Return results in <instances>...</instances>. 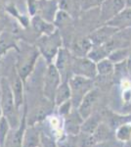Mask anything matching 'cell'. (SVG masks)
I'll list each match as a JSON object with an SVG mask.
<instances>
[{"instance_id": "33", "label": "cell", "mask_w": 131, "mask_h": 147, "mask_svg": "<svg viewBox=\"0 0 131 147\" xmlns=\"http://www.w3.org/2000/svg\"><path fill=\"white\" fill-rule=\"evenodd\" d=\"M2 116H3V115H2V110H1V105H0V119H1V118H2Z\"/></svg>"}, {"instance_id": "3", "label": "cell", "mask_w": 131, "mask_h": 147, "mask_svg": "<svg viewBox=\"0 0 131 147\" xmlns=\"http://www.w3.org/2000/svg\"><path fill=\"white\" fill-rule=\"evenodd\" d=\"M63 38L58 30L51 34H42L36 38L35 46L47 63H53L59 50L63 47Z\"/></svg>"}, {"instance_id": "7", "label": "cell", "mask_w": 131, "mask_h": 147, "mask_svg": "<svg viewBox=\"0 0 131 147\" xmlns=\"http://www.w3.org/2000/svg\"><path fill=\"white\" fill-rule=\"evenodd\" d=\"M73 55L67 47H62L57 54L53 64L61 74L62 80H69L71 77V63Z\"/></svg>"}, {"instance_id": "32", "label": "cell", "mask_w": 131, "mask_h": 147, "mask_svg": "<svg viewBox=\"0 0 131 147\" xmlns=\"http://www.w3.org/2000/svg\"><path fill=\"white\" fill-rule=\"evenodd\" d=\"M125 1H126V7L131 8V0H125Z\"/></svg>"}, {"instance_id": "25", "label": "cell", "mask_w": 131, "mask_h": 147, "mask_svg": "<svg viewBox=\"0 0 131 147\" xmlns=\"http://www.w3.org/2000/svg\"><path fill=\"white\" fill-rule=\"evenodd\" d=\"M93 136H94L95 140H96L97 144L100 143V142H106L108 141L112 136L111 134V129L107 125L105 124H100L97 127V129L95 130V132L93 134Z\"/></svg>"}, {"instance_id": "17", "label": "cell", "mask_w": 131, "mask_h": 147, "mask_svg": "<svg viewBox=\"0 0 131 147\" xmlns=\"http://www.w3.org/2000/svg\"><path fill=\"white\" fill-rule=\"evenodd\" d=\"M30 23H32L30 25L32 27L33 32H36L38 34V36L42 34H51L57 30L54 23L47 22V21H45L44 19H42L38 15L32 16Z\"/></svg>"}, {"instance_id": "31", "label": "cell", "mask_w": 131, "mask_h": 147, "mask_svg": "<svg viewBox=\"0 0 131 147\" xmlns=\"http://www.w3.org/2000/svg\"><path fill=\"white\" fill-rule=\"evenodd\" d=\"M4 30H5V25H4V23L0 20V34H1Z\"/></svg>"}, {"instance_id": "16", "label": "cell", "mask_w": 131, "mask_h": 147, "mask_svg": "<svg viewBox=\"0 0 131 147\" xmlns=\"http://www.w3.org/2000/svg\"><path fill=\"white\" fill-rule=\"evenodd\" d=\"M40 146V129L38 125H27L24 132L22 147Z\"/></svg>"}, {"instance_id": "10", "label": "cell", "mask_w": 131, "mask_h": 147, "mask_svg": "<svg viewBox=\"0 0 131 147\" xmlns=\"http://www.w3.org/2000/svg\"><path fill=\"white\" fill-rule=\"evenodd\" d=\"M118 30L108 24H103L96 30H92L88 35V37L93 45H103L116 34Z\"/></svg>"}, {"instance_id": "35", "label": "cell", "mask_w": 131, "mask_h": 147, "mask_svg": "<svg viewBox=\"0 0 131 147\" xmlns=\"http://www.w3.org/2000/svg\"><path fill=\"white\" fill-rule=\"evenodd\" d=\"M1 77H2V76H1V72H0V82H1Z\"/></svg>"}, {"instance_id": "9", "label": "cell", "mask_w": 131, "mask_h": 147, "mask_svg": "<svg viewBox=\"0 0 131 147\" xmlns=\"http://www.w3.org/2000/svg\"><path fill=\"white\" fill-rule=\"evenodd\" d=\"M27 115H28V107L25 103L23 107L22 118H21V124L18 129H11L9 134L6 138V142L4 147H22L23 144V136L25 129L28 125L27 123Z\"/></svg>"}, {"instance_id": "23", "label": "cell", "mask_w": 131, "mask_h": 147, "mask_svg": "<svg viewBox=\"0 0 131 147\" xmlns=\"http://www.w3.org/2000/svg\"><path fill=\"white\" fill-rule=\"evenodd\" d=\"M109 54L110 53L104 44L103 45H93L91 49H90V51L88 52L87 57L89 59H91L92 61H94L95 63H97L105 58H108Z\"/></svg>"}, {"instance_id": "1", "label": "cell", "mask_w": 131, "mask_h": 147, "mask_svg": "<svg viewBox=\"0 0 131 147\" xmlns=\"http://www.w3.org/2000/svg\"><path fill=\"white\" fill-rule=\"evenodd\" d=\"M41 57L35 45H32L27 41L19 42V48L16 50V69L21 79L25 80L33 72L35 66Z\"/></svg>"}, {"instance_id": "4", "label": "cell", "mask_w": 131, "mask_h": 147, "mask_svg": "<svg viewBox=\"0 0 131 147\" xmlns=\"http://www.w3.org/2000/svg\"><path fill=\"white\" fill-rule=\"evenodd\" d=\"M69 84L71 87V101L73 108H77L80 102L89 91L93 89V80L87 79L80 76H71L69 80Z\"/></svg>"}, {"instance_id": "37", "label": "cell", "mask_w": 131, "mask_h": 147, "mask_svg": "<svg viewBox=\"0 0 131 147\" xmlns=\"http://www.w3.org/2000/svg\"><path fill=\"white\" fill-rule=\"evenodd\" d=\"M0 147H1V146H0Z\"/></svg>"}, {"instance_id": "36", "label": "cell", "mask_w": 131, "mask_h": 147, "mask_svg": "<svg viewBox=\"0 0 131 147\" xmlns=\"http://www.w3.org/2000/svg\"><path fill=\"white\" fill-rule=\"evenodd\" d=\"M38 147H41V145H40V146H38Z\"/></svg>"}, {"instance_id": "28", "label": "cell", "mask_w": 131, "mask_h": 147, "mask_svg": "<svg viewBox=\"0 0 131 147\" xmlns=\"http://www.w3.org/2000/svg\"><path fill=\"white\" fill-rule=\"evenodd\" d=\"M81 1V10L84 12L99 9L105 0H80Z\"/></svg>"}, {"instance_id": "19", "label": "cell", "mask_w": 131, "mask_h": 147, "mask_svg": "<svg viewBox=\"0 0 131 147\" xmlns=\"http://www.w3.org/2000/svg\"><path fill=\"white\" fill-rule=\"evenodd\" d=\"M93 46L89 37L85 36L81 38H77L71 45V54L77 57H87L88 52Z\"/></svg>"}, {"instance_id": "21", "label": "cell", "mask_w": 131, "mask_h": 147, "mask_svg": "<svg viewBox=\"0 0 131 147\" xmlns=\"http://www.w3.org/2000/svg\"><path fill=\"white\" fill-rule=\"evenodd\" d=\"M100 124H101L100 116L97 115V114H92L87 119H85L83 121L80 132L85 134H93Z\"/></svg>"}, {"instance_id": "13", "label": "cell", "mask_w": 131, "mask_h": 147, "mask_svg": "<svg viewBox=\"0 0 131 147\" xmlns=\"http://www.w3.org/2000/svg\"><path fill=\"white\" fill-rule=\"evenodd\" d=\"M20 39L13 32L6 28L0 34V58H3L12 50H18Z\"/></svg>"}, {"instance_id": "11", "label": "cell", "mask_w": 131, "mask_h": 147, "mask_svg": "<svg viewBox=\"0 0 131 147\" xmlns=\"http://www.w3.org/2000/svg\"><path fill=\"white\" fill-rule=\"evenodd\" d=\"M84 119L78 112L77 108H73L71 113L64 118V130L67 134L78 136L81 130V125Z\"/></svg>"}, {"instance_id": "8", "label": "cell", "mask_w": 131, "mask_h": 147, "mask_svg": "<svg viewBox=\"0 0 131 147\" xmlns=\"http://www.w3.org/2000/svg\"><path fill=\"white\" fill-rule=\"evenodd\" d=\"M126 7L125 0H105L99 8V18L102 24H106Z\"/></svg>"}, {"instance_id": "30", "label": "cell", "mask_w": 131, "mask_h": 147, "mask_svg": "<svg viewBox=\"0 0 131 147\" xmlns=\"http://www.w3.org/2000/svg\"><path fill=\"white\" fill-rule=\"evenodd\" d=\"M73 103H71V100L65 102V103L61 104V105L57 106V110H58V115L62 117L64 119V118L66 117V116H68L69 114L71 113V111L73 110Z\"/></svg>"}, {"instance_id": "20", "label": "cell", "mask_w": 131, "mask_h": 147, "mask_svg": "<svg viewBox=\"0 0 131 147\" xmlns=\"http://www.w3.org/2000/svg\"><path fill=\"white\" fill-rule=\"evenodd\" d=\"M71 87L69 84V80H63L61 82V84L59 85L58 89L56 91L55 94V98H54V103L55 105L59 106L61 104L65 103V102L71 100Z\"/></svg>"}, {"instance_id": "27", "label": "cell", "mask_w": 131, "mask_h": 147, "mask_svg": "<svg viewBox=\"0 0 131 147\" xmlns=\"http://www.w3.org/2000/svg\"><path fill=\"white\" fill-rule=\"evenodd\" d=\"M11 130V125L7 121L5 117L2 116L0 119V146L4 147L6 142V138L9 134V131Z\"/></svg>"}, {"instance_id": "15", "label": "cell", "mask_w": 131, "mask_h": 147, "mask_svg": "<svg viewBox=\"0 0 131 147\" xmlns=\"http://www.w3.org/2000/svg\"><path fill=\"white\" fill-rule=\"evenodd\" d=\"M106 24L116 28L118 30L131 28V8L125 7L122 11H120L118 15L111 19Z\"/></svg>"}, {"instance_id": "26", "label": "cell", "mask_w": 131, "mask_h": 147, "mask_svg": "<svg viewBox=\"0 0 131 147\" xmlns=\"http://www.w3.org/2000/svg\"><path fill=\"white\" fill-rule=\"evenodd\" d=\"M116 138L120 142L126 143L131 139V124L123 123L116 130Z\"/></svg>"}, {"instance_id": "2", "label": "cell", "mask_w": 131, "mask_h": 147, "mask_svg": "<svg viewBox=\"0 0 131 147\" xmlns=\"http://www.w3.org/2000/svg\"><path fill=\"white\" fill-rule=\"evenodd\" d=\"M0 105L2 115L9 122L11 129H18L21 124L23 108L20 110L17 107L10 84L5 77H1L0 82Z\"/></svg>"}, {"instance_id": "29", "label": "cell", "mask_w": 131, "mask_h": 147, "mask_svg": "<svg viewBox=\"0 0 131 147\" xmlns=\"http://www.w3.org/2000/svg\"><path fill=\"white\" fill-rule=\"evenodd\" d=\"M40 145L41 147H59L58 143L51 136L40 129Z\"/></svg>"}, {"instance_id": "6", "label": "cell", "mask_w": 131, "mask_h": 147, "mask_svg": "<svg viewBox=\"0 0 131 147\" xmlns=\"http://www.w3.org/2000/svg\"><path fill=\"white\" fill-rule=\"evenodd\" d=\"M71 75L80 76L87 79L94 80L98 77L96 63L88 57H73L71 63Z\"/></svg>"}, {"instance_id": "5", "label": "cell", "mask_w": 131, "mask_h": 147, "mask_svg": "<svg viewBox=\"0 0 131 147\" xmlns=\"http://www.w3.org/2000/svg\"><path fill=\"white\" fill-rule=\"evenodd\" d=\"M62 82L61 74L56 66L53 63L47 64L43 78V96L45 98L54 102L55 94Z\"/></svg>"}, {"instance_id": "24", "label": "cell", "mask_w": 131, "mask_h": 147, "mask_svg": "<svg viewBox=\"0 0 131 147\" xmlns=\"http://www.w3.org/2000/svg\"><path fill=\"white\" fill-rule=\"evenodd\" d=\"M129 52H130L129 47H126V48H118V49H116V50L112 51L111 53L109 54L108 58L115 64V65H118V64L124 63L125 61L127 60L128 56H129Z\"/></svg>"}, {"instance_id": "22", "label": "cell", "mask_w": 131, "mask_h": 147, "mask_svg": "<svg viewBox=\"0 0 131 147\" xmlns=\"http://www.w3.org/2000/svg\"><path fill=\"white\" fill-rule=\"evenodd\" d=\"M96 67H97L98 76H101V77L111 76V75H113L116 71V65L112 62L109 58H105L103 60L97 62Z\"/></svg>"}, {"instance_id": "34", "label": "cell", "mask_w": 131, "mask_h": 147, "mask_svg": "<svg viewBox=\"0 0 131 147\" xmlns=\"http://www.w3.org/2000/svg\"><path fill=\"white\" fill-rule=\"evenodd\" d=\"M1 64H2V59L0 58V68H1Z\"/></svg>"}, {"instance_id": "14", "label": "cell", "mask_w": 131, "mask_h": 147, "mask_svg": "<svg viewBox=\"0 0 131 147\" xmlns=\"http://www.w3.org/2000/svg\"><path fill=\"white\" fill-rule=\"evenodd\" d=\"M97 98H98V92L95 89H92L91 91L88 92L84 96V98L82 99V101L80 102L77 110L84 120L93 114V109H94V106L97 102Z\"/></svg>"}, {"instance_id": "12", "label": "cell", "mask_w": 131, "mask_h": 147, "mask_svg": "<svg viewBox=\"0 0 131 147\" xmlns=\"http://www.w3.org/2000/svg\"><path fill=\"white\" fill-rule=\"evenodd\" d=\"M58 12V0H38L35 15L40 16L49 23H54Z\"/></svg>"}, {"instance_id": "18", "label": "cell", "mask_w": 131, "mask_h": 147, "mask_svg": "<svg viewBox=\"0 0 131 147\" xmlns=\"http://www.w3.org/2000/svg\"><path fill=\"white\" fill-rule=\"evenodd\" d=\"M59 10L65 12L73 19L79 16L81 12V1L80 0H58Z\"/></svg>"}]
</instances>
